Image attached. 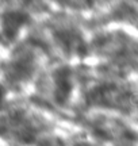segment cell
Instances as JSON below:
<instances>
[{
    "label": "cell",
    "mask_w": 138,
    "mask_h": 146,
    "mask_svg": "<svg viewBox=\"0 0 138 146\" xmlns=\"http://www.w3.org/2000/svg\"><path fill=\"white\" fill-rule=\"evenodd\" d=\"M54 81V99L58 104H65L73 91L72 70L66 66H61L53 73Z\"/></svg>",
    "instance_id": "6da1fadb"
},
{
    "label": "cell",
    "mask_w": 138,
    "mask_h": 146,
    "mask_svg": "<svg viewBox=\"0 0 138 146\" xmlns=\"http://www.w3.org/2000/svg\"><path fill=\"white\" fill-rule=\"evenodd\" d=\"M27 21V16L23 14H8L4 18V30L7 35L14 36L16 31L21 29V26Z\"/></svg>",
    "instance_id": "7a4b0ae2"
},
{
    "label": "cell",
    "mask_w": 138,
    "mask_h": 146,
    "mask_svg": "<svg viewBox=\"0 0 138 146\" xmlns=\"http://www.w3.org/2000/svg\"><path fill=\"white\" fill-rule=\"evenodd\" d=\"M4 96H5V91L0 87V106L3 104V102H4Z\"/></svg>",
    "instance_id": "3957f363"
}]
</instances>
